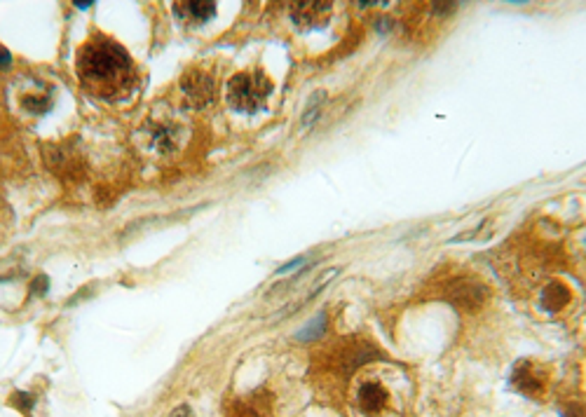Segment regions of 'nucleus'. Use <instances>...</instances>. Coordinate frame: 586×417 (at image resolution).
Wrapping results in <instances>:
<instances>
[{
    "label": "nucleus",
    "mask_w": 586,
    "mask_h": 417,
    "mask_svg": "<svg viewBox=\"0 0 586 417\" xmlns=\"http://www.w3.org/2000/svg\"><path fill=\"white\" fill-rule=\"evenodd\" d=\"M78 75L92 94L113 96L132 80V56L113 40H92L78 54Z\"/></svg>",
    "instance_id": "1"
},
{
    "label": "nucleus",
    "mask_w": 586,
    "mask_h": 417,
    "mask_svg": "<svg viewBox=\"0 0 586 417\" xmlns=\"http://www.w3.org/2000/svg\"><path fill=\"white\" fill-rule=\"evenodd\" d=\"M272 85L263 73H240L228 82V101L240 113H259Z\"/></svg>",
    "instance_id": "2"
},
{
    "label": "nucleus",
    "mask_w": 586,
    "mask_h": 417,
    "mask_svg": "<svg viewBox=\"0 0 586 417\" xmlns=\"http://www.w3.org/2000/svg\"><path fill=\"white\" fill-rule=\"evenodd\" d=\"M181 89L192 108H204L214 101V80L204 70H188L181 80Z\"/></svg>",
    "instance_id": "3"
},
{
    "label": "nucleus",
    "mask_w": 586,
    "mask_h": 417,
    "mask_svg": "<svg viewBox=\"0 0 586 417\" xmlns=\"http://www.w3.org/2000/svg\"><path fill=\"white\" fill-rule=\"evenodd\" d=\"M328 12H331V5L328 3H293V22L298 24V26H317L319 22H324L328 17Z\"/></svg>",
    "instance_id": "4"
},
{
    "label": "nucleus",
    "mask_w": 586,
    "mask_h": 417,
    "mask_svg": "<svg viewBox=\"0 0 586 417\" xmlns=\"http://www.w3.org/2000/svg\"><path fill=\"white\" fill-rule=\"evenodd\" d=\"M450 298L455 300L460 307H479L483 300H486V288L476 281H457V284L450 288Z\"/></svg>",
    "instance_id": "5"
},
{
    "label": "nucleus",
    "mask_w": 586,
    "mask_h": 417,
    "mask_svg": "<svg viewBox=\"0 0 586 417\" xmlns=\"http://www.w3.org/2000/svg\"><path fill=\"white\" fill-rule=\"evenodd\" d=\"M387 403V391L383 389V384L378 382H366L359 389V406L366 413H380Z\"/></svg>",
    "instance_id": "6"
},
{
    "label": "nucleus",
    "mask_w": 586,
    "mask_h": 417,
    "mask_svg": "<svg viewBox=\"0 0 586 417\" xmlns=\"http://www.w3.org/2000/svg\"><path fill=\"white\" fill-rule=\"evenodd\" d=\"M176 15H183L190 22H207L216 15V3H207V0H192V3H174Z\"/></svg>",
    "instance_id": "7"
},
{
    "label": "nucleus",
    "mask_w": 586,
    "mask_h": 417,
    "mask_svg": "<svg viewBox=\"0 0 586 417\" xmlns=\"http://www.w3.org/2000/svg\"><path fill=\"white\" fill-rule=\"evenodd\" d=\"M570 300V293L568 288L563 284H549L544 291V305L549 307V310H560L565 303Z\"/></svg>",
    "instance_id": "8"
},
{
    "label": "nucleus",
    "mask_w": 586,
    "mask_h": 417,
    "mask_svg": "<svg viewBox=\"0 0 586 417\" xmlns=\"http://www.w3.org/2000/svg\"><path fill=\"white\" fill-rule=\"evenodd\" d=\"M326 104V92H317L312 96V101H310V106H307V111L305 115H302V125H312V120L317 118L319 111H321V106Z\"/></svg>",
    "instance_id": "9"
},
{
    "label": "nucleus",
    "mask_w": 586,
    "mask_h": 417,
    "mask_svg": "<svg viewBox=\"0 0 586 417\" xmlns=\"http://www.w3.org/2000/svg\"><path fill=\"white\" fill-rule=\"evenodd\" d=\"M321 331H324V314H319V317H314L312 322H310V326H307V329L300 333V338H302V340H307V338H317Z\"/></svg>",
    "instance_id": "10"
},
{
    "label": "nucleus",
    "mask_w": 586,
    "mask_h": 417,
    "mask_svg": "<svg viewBox=\"0 0 586 417\" xmlns=\"http://www.w3.org/2000/svg\"><path fill=\"white\" fill-rule=\"evenodd\" d=\"M169 417H195V413H192V408L188 406V403H181V406H176L171 410Z\"/></svg>",
    "instance_id": "11"
},
{
    "label": "nucleus",
    "mask_w": 586,
    "mask_h": 417,
    "mask_svg": "<svg viewBox=\"0 0 586 417\" xmlns=\"http://www.w3.org/2000/svg\"><path fill=\"white\" fill-rule=\"evenodd\" d=\"M47 277H38L33 281V293H38V296H43V293H47Z\"/></svg>",
    "instance_id": "12"
},
{
    "label": "nucleus",
    "mask_w": 586,
    "mask_h": 417,
    "mask_svg": "<svg viewBox=\"0 0 586 417\" xmlns=\"http://www.w3.org/2000/svg\"><path fill=\"white\" fill-rule=\"evenodd\" d=\"M12 66V56L5 47H0V68H10Z\"/></svg>",
    "instance_id": "13"
},
{
    "label": "nucleus",
    "mask_w": 586,
    "mask_h": 417,
    "mask_svg": "<svg viewBox=\"0 0 586 417\" xmlns=\"http://www.w3.org/2000/svg\"><path fill=\"white\" fill-rule=\"evenodd\" d=\"M457 3H434V12H453Z\"/></svg>",
    "instance_id": "14"
},
{
    "label": "nucleus",
    "mask_w": 586,
    "mask_h": 417,
    "mask_svg": "<svg viewBox=\"0 0 586 417\" xmlns=\"http://www.w3.org/2000/svg\"><path fill=\"white\" fill-rule=\"evenodd\" d=\"M75 5H78V8H80V10H87V8H89V5H94V3H89V0H82V3H75Z\"/></svg>",
    "instance_id": "15"
}]
</instances>
